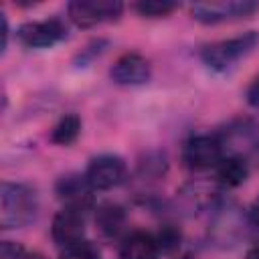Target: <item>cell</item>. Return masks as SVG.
Listing matches in <instances>:
<instances>
[{
    "mask_svg": "<svg viewBox=\"0 0 259 259\" xmlns=\"http://www.w3.org/2000/svg\"><path fill=\"white\" fill-rule=\"evenodd\" d=\"M38 210V194L24 182H2L0 186V227L22 229L34 221Z\"/></svg>",
    "mask_w": 259,
    "mask_h": 259,
    "instance_id": "6da1fadb",
    "label": "cell"
},
{
    "mask_svg": "<svg viewBox=\"0 0 259 259\" xmlns=\"http://www.w3.org/2000/svg\"><path fill=\"white\" fill-rule=\"evenodd\" d=\"M257 47H259V32L249 30V32H243L239 36H231V38L206 45L200 51V59L210 71L223 73V71L231 69L237 61L251 55Z\"/></svg>",
    "mask_w": 259,
    "mask_h": 259,
    "instance_id": "7a4b0ae2",
    "label": "cell"
},
{
    "mask_svg": "<svg viewBox=\"0 0 259 259\" xmlns=\"http://www.w3.org/2000/svg\"><path fill=\"white\" fill-rule=\"evenodd\" d=\"M259 10V2L253 0H219V2H196L190 6V14L200 24H219L227 20H239L253 16Z\"/></svg>",
    "mask_w": 259,
    "mask_h": 259,
    "instance_id": "3957f363",
    "label": "cell"
},
{
    "mask_svg": "<svg viewBox=\"0 0 259 259\" xmlns=\"http://www.w3.org/2000/svg\"><path fill=\"white\" fill-rule=\"evenodd\" d=\"M121 12L123 4L117 0H73L67 4V14L79 28H93L101 22L117 20Z\"/></svg>",
    "mask_w": 259,
    "mask_h": 259,
    "instance_id": "277c9868",
    "label": "cell"
},
{
    "mask_svg": "<svg viewBox=\"0 0 259 259\" xmlns=\"http://www.w3.org/2000/svg\"><path fill=\"white\" fill-rule=\"evenodd\" d=\"M223 158H225V148L219 136H208V134L192 136L182 150V160L190 170L217 168Z\"/></svg>",
    "mask_w": 259,
    "mask_h": 259,
    "instance_id": "5b68a950",
    "label": "cell"
},
{
    "mask_svg": "<svg viewBox=\"0 0 259 259\" xmlns=\"http://www.w3.org/2000/svg\"><path fill=\"white\" fill-rule=\"evenodd\" d=\"M67 36V26L59 18L28 20L16 28V38L26 49H51Z\"/></svg>",
    "mask_w": 259,
    "mask_h": 259,
    "instance_id": "8992f818",
    "label": "cell"
},
{
    "mask_svg": "<svg viewBox=\"0 0 259 259\" xmlns=\"http://www.w3.org/2000/svg\"><path fill=\"white\" fill-rule=\"evenodd\" d=\"M85 178L93 190H111L125 180V162L115 154H101L87 164Z\"/></svg>",
    "mask_w": 259,
    "mask_h": 259,
    "instance_id": "52a82bcc",
    "label": "cell"
},
{
    "mask_svg": "<svg viewBox=\"0 0 259 259\" xmlns=\"http://www.w3.org/2000/svg\"><path fill=\"white\" fill-rule=\"evenodd\" d=\"M51 235H53V241L61 249H69V247L83 243L85 241V212L63 206L53 219Z\"/></svg>",
    "mask_w": 259,
    "mask_h": 259,
    "instance_id": "ba28073f",
    "label": "cell"
},
{
    "mask_svg": "<svg viewBox=\"0 0 259 259\" xmlns=\"http://www.w3.org/2000/svg\"><path fill=\"white\" fill-rule=\"evenodd\" d=\"M109 77L113 83L117 85H125V87H136V85H144L150 81L152 77V67L148 63L146 57H142L140 53H125L121 55L109 69Z\"/></svg>",
    "mask_w": 259,
    "mask_h": 259,
    "instance_id": "9c48e42d",
    "label": "cell"
},
{
    "mask_svg": "<svg viewBox=\"0 0 259 259\" xmlns=\"http://www.w3.org/2000/svg\"><path fill=\"white\" fill-rule=\"evenodd\" d=\"M55 190L67 208L87 212L93 206V192L95 190L89 186L85 174L83 176L81 174H67V176L59 178Z\"/></svg>",
    "mask_w": 259,
    "mask_h": 259,
    "instance_id": "30bf717a",
    "label": "cell"
},
{
    "mask_svg": "<svg viewBox=\"0 0 259 259\" xmlns=\"http://www.w3.org/2000/svg\"><path fill=\"white\" fill-rule=\"evenodd\" d=\"M225 150H231L227 156H241L259 144V127L251 119H237L229 125V130L219 138Z\"/></svg>",
    "mask_w": 259,
    "mask_h": 259,
    "instance_id": "8fae6325",
    "label": "cell"
},
{
    "mask_svg": "<svg viewBox=\"0 0 259 259\" xmlns=\"http://www.w3.org/2000/svg\"><path fill=\"white\" fill-rule=\"evenodd\" d=\"M158 257H160V249L156 245V239L142 231L127 235L119 247V259H158Z\"/></svg>",
    "mask_w": 259,
    "mask_h": 259,
    "instance_id": "7c38bea8",
    "label": "cell"
},
{
    "mask_svg": "<svg viewBox=\"0 0 259 259\" xmlns=\"http://www.w3.org/2000/svg\"><path fill=\"white\" fill-rule=\"evenodd\" d=\"M249 176V166L241 156H225L217 166V178L227 188L241 186Z\"/></svg>",
    "mask_w": 259,
    "mask_h": 259,
    "instance_id": "4fadbf2b",
    "label": "cell"
},
{
    "mask_svg": "<svg viewBox=\"0 0 259 259\" xmlns=\"http://www.w3.org/2000/svg\"><path fill=\"white\" fill-rule=\"evenodd\" d=\"M95 223L105 237H115L121 233V229L125 225V212L121 206H117L113 202H105L97 208Z\"/></svg>",
    "mask_w": 259,
    "mask_h": 259,
    "instance_id": "5bb4252c",
    "label": "cell"
},
{
    "mask_svg": "<svg viewBox=\"0 0 259 259\" xmlns=\"http://www.w3.org/2000/svg\"><path fill=\"white\" fill-rule=\"evenodd\" d=\"M79 134H81V119H79V115L67 113V115H63L55 123L53 132H51V142L57 144V146H71L79 138Z\"/></svg>",
    "mask_w": 259,
    "mask_h": 259,
    "instance_id": "9a60e30c",
    "label": "cell"
},
{
    "mask_svg": "<svg viewBox=\"0 0 259 259\" xmlns=\"http://www.w3.org/2000/svg\"><path fill=\"white\" fill-rule=\"evenodd\" d=\"M178 6H180L178 2H170V0H142L134 4V10L144 18H162L172 14Z\"/></svg>",
    "mask_w": 259,
    "mask_h": 259,
    "instance_id": "2e32d148",
    "label": "cell"
},
{
    "mask_svg": "<svg viewBox=\"0 0 259 259\" xmlns=\"http://www.w3.org/2000/svg\"><path fill=\"white\" fill-rule=\"evenodd\" d=\"M156 239V245L162 253H170V251H176L180 247V241H182V233L174 227V225H166L158 231V235L154 237Z\"/></svg>",
    "mask_w": 259,
    "mask_h": 259,
    "instance_id": "e0dca14e",
    "label": "cell"
},
{
    "mask_svg": "<svg viewBox=\"0 0 259 259\" xmlns=\"http://www.w3.org/2000/svg\"><path fill=\"white\" fill-rule=\"evenodd\" d=\"M0 259H45L36 251H28L20 243L14 241H2L0 245Z\"/></svg>",
    "mask_w": 259,
    "mask_h": 259,
    "instance_id": "ac0fdd59",
    "label": "cell"
},
{
    "mask_svg": "<svg viewBox=\"0 0 259 259\" xmlns=\"http://www.w3.org/2000/svg\"><path fill=\"white\" fill-rule=\"evenodd\" d=\"M59 259H99V253L95 251V247L89 241H83V243H79L75 247L63 249Z\"/></svg>",
    "mask_w": 259,
    "mask_h": 259,
    "instance_id": "d6986e66",
    "label": "cell"
},
{
    "mask_svg": "<svg viewBox=\"0 0 259 259\" xmlns=\"http://www.w3.org/2000/svg\"><path fill=\"white\" fill-rule=\"evenodd\" d=\"M105 47H107V42L105 40H93L91 45H87L81 53H79V57H77V63H81V65H87L89 61H93L95 57H99L103 51H105Z\"/></svg>",
    "mask_w": 259,
    "mask_h": 259,
    "instance_id": "ffe728a7",
    "label": "cell"
},
{
    "mask_svg": "<svg viewBox=\"0 0 259 259\" xmlns=\"http://www.w3.org/2000/svg\"><path fill=\"white\" fill-rule=\"evenodd\" d=\"M245 97H247V103H249L251 107L259 109V75H255V77H253V81L249 83Z\"/></svg>",
    "mask_w": 259,
    "mask_h": 259,
    "instance_id": "44dd1931",
    "label": "cell"
},
{
    "mask_svg": "<svg viewBox=\"0 0 259 259\" xmlns=\"http://www.w3.org/2000/svg\"><path fill=\"white\" fill-rule=\"evenodd\" d=\"M247 219H249L251 225L259 227V198L253 200V204L249 206V210H247Z\"/></svg>",
    "mask_w": 259,
    "mask_h": 259,
    "instance_id": "7402d4cb",
    "label": "cell"
},
{
    "mask_svg": "<svg viewBox=\"0 0 259 259\" xmlns=\"http://www.w3.org/2000/svg\"><path fill=\"white\" fill-rule=\"evenodd\" d=\"M0 20H2V45H0V51L4 53V51H6V47H8L10 30H8V18H6V14H0Z\"/></svg>",
    "mask_w": 259,
    "mask_h": 259,
    "instance_id": "603a6c76",
    "label": "cell"
},
{
    "mask_svg": "<svg viewBox=\"0 0 259 259\" xmlns=\"http://www.w3.org/2000/svg\"><path fill=\"white\" fill-rule=\"evenodd\" d=\"M245 259H259V243L247 249V253H245Z\"/></svg>",
    "mask_w": 259,
    "mask_h": 259,
    "instance_id": "cb8c5ba5",
    "label": "cell"
}]
</instances>
